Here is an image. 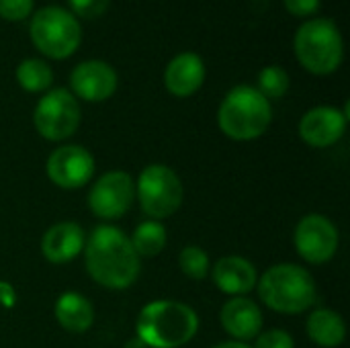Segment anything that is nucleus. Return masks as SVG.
I'll list each match as a JSON object with an SVG mask.
<instances>
[{
  "mask_svg": "<svg viewBox=\"0 0 350 348\" xmlns=\"http://www.w3.org/2000/svg\"><path fill=\"white\" fill-rule=\"evenodd\" d=\"M88 275L107 289H127L139 275V256L115 226H98L84 242Z\"/></svg>",
  "mask_w": 350,
  "mask_h": 348,
  "instance_id": "f257e3e1",
  "label": "nucleus"
},
{
  "mask_svg": "<svg viewBox=\"0 0 350 348\" xmlns=\"http://www.w3.org/2000/svg\"><path fill=\"white\" fill-rule=\"evenodd\" d=\"M199 318L180 302H152L137 318V338L148 348H180L193 340Z\"/></svg>",
  "mask_w": 350,
  "mask_h": 348,
  "instance_id": "f03ea898",
  "label": "nucleus"
},
{
  "mask_svg": "<svg viewBox=\"0 0 350 348\" xmlns=\"http://www.w3.org/2000/svg\"><path fill=\"white\" fill-rule=\"evenodd\" d=\"M256 285L262 304L279 314H301L318 299L314 277L304 267L291 263L271 267Z\"/></svg>",
  "mask_w": 350,
  "mask_h": 348,
  "instance_id": "7ed1b4c3",
  "label": "nucleus"
},
{
  "mask_svg": "<svg viewBox=\"0 0 350 348\" xmlns=\"http://www.w3.org/2000/svg\"><path fill=\"white\" fill-rule=\"evenodd\" d=\"M273 121L271 103L252 86L232 88L217 113L221 131L236 142H250L260 137Z\"/></svg>",
  "mask_w": 350,
  "mask_h": 348,
  "instance_id": "20e7f679",
  "label": "nucleus"
},
{
  "mask_svg": "<svg viewBox=\"0 0 350 348\" xmlns=\"http://www.w3.org/2000/svg\"><path fill=\"white\" fill-rule=\"evenodd\" d=\"M295 55L306 70L318 76L332 74L342 62V37L330 18H314L295 33Z\"/></svg>",
  "mask_w": 350,
  "mask_h": 348,
  "instance_id": "39448f33",
  "label": "nucleus"
},
{
  "mask_svg": "<svg viewBox=\"0 0 350 348\" xmlns=\"http://www.w3.org/2000/svg\"><path fill=\"white\" fill-rule=\"evenodd\" d=\"M31 39L35 47L53 59L72 55L82 39L78 18L62 6H43L33 14Z\"/></svg>",
  "mask_w": 350,
  "mask_h": 348,
  "instance_id": "423d86ee",
  "label": "nucleus"
},
{
  "mask_svg": "<svg viewBox=\"0 0 350 348\" xmlns=\"http://www.w3.org/2000/svg\"><path fill=\"white\" fill-rule=\"evenodd\" d=\"M137 201L150 219H166L183 205L185 189L178 174L164 164H150L137 178Z\"/></svg>",
  "mask_w": 350,
  "mask_h": 348,
  "instance_id": "0eeeda50",
  "label": "nucleus"
},
{
  "mask_svg": "<svg viewBox=\"0 0 350 348\" xmlns=\"http://www.w3.org/2000/svg\"><path fill=\"white\" fill-rule=\"evenodd\" d=\"M80 105L66 88L49 90L35 107L33 123L41 137L49 142L68 139L80 125Z\"/></svg>",
  "mask_w": 350,
  "mask_h": 348,
  "instance_id": "6e6552de",
  "label": "nucleus"
},
{
  "mask_svg": "<svg viewBox=\"0 0 350 348\" xmlns=\"http://www.w3.org/2000/svg\"><path fill=\"white\" fill-rule=\"evenodd\" d=\"M135 201V183L127 172L103 174L88 193V207L100 219L123 217Z\"/></svg>",
  "mask_w": 350,
  "mask_h": 348,
  "instance_id": "1a4fd4ad",
  "label": "nucleus"
},
{
  "mask_svg": "<svg viewBox=\"0 0 350 348\" xmlns=\"http://www.w3.org/2000/svg\"><path fill=\"white\" fill-rule=\"evenodd\" d=\"M295 248L304 260L324 265L338 250V230L328 217L310 213L295 228Z\"/></svg>",
  "mask_w": 350,
  "mask_h": 348,
  "instance_id": "9d476101",
  "label": "nucleus"
},
{
  "mask_svg": "<svg viewBox=\"0 0 350 348\" xmlns=\"http://www.w3.org/2000/svg\"><path fill=\"white\" fill-rule=\"evenodd\" d=\"M94 174V158L82 146H62L47 158V176L59 189H80Z\"/></svg>",
  "mask_w": 350,
  "mask_h": 348,
  "instance_id": "9b49d317",
  "label": "nucleus"
},
{
  "mask_svg": "<svg viewBox=\"0 0 350 348\" xmlns=\"http://www.w3.org/2000/svg\"><path fill=\"white\" fill-rule=\"evenodd\" d=\"M70 86L76 96L88 103H100L117 90V74L107 62L88 59L72 70Z\"/></svg>",
  "mask_w": 350,
  "mask_h": 348,
  "instance_id": "f8f14e48",
  "label": "nucleus"
},
{
  "mask_svg": "<svg viewBox=\"0 0 350 348\" xmlns=\"http://www.w3.org/2000/svg\"><path fill=\"white\" fill-rule=\"evenodd\" d=\"M347 121V111L342 113L334 107H316L304 115L299 123V135L312 148H328L345 135Z\"/></svg>",
  "mask_w": 350,
  "mask_h": 348,
  "instance_id": "ddd939ff",
  "label": "nucleus"
},
{
  "mask_svg": "<svg viewBox=\"0 0 350 348\" xmlns=\"http://www.w3.org/2000/svg\"><path fill=\"white\" fill-rule=\"evenodd\" d=\"M219 320L224 330L238 343L250 340L262 330V312L248 297H232L226 302Z\"/></svg>",
  "mask_w": 350,
  "mask_h": 348,
  "instance_id": "4468645a",
  "label": "nucleus"
},
{
  "mask_svg": "<svg viewBox=\"0 0 350 348\" xmlns=\"http://www.w3.org/2000/svg\"><path fill=\"white\" fill-rule=\"evenodd\" d=\"M84 230L74 222H59L51 226L41 238V252L53 265H64L84 250Z\"/></svg>",
  "mask_w": 350,
  "mask_h": 348,
  "instance_id": "2eb2a0df",
  "label": "nucleus"
},
{
  "mask_svg": "<svg viewBox=\"0 0 350 348\" xmlns=\"http://www.w3.org/2000/svg\"><path fill=\"white\" fill-rule=\"evenodd\" d=\"M203 80H205V64L193 51L178 53L166 66V72H164V84L168 92L180 98L195 94L201 88Z\"/></svg>",
  "mask_w": 350,
  "mask_h": 348,
  "instance_id": "dca6fc26",
  "label": "nucleus"
},
{
  "mask_svg": "<svg viewBox=\"0 0 350 348\" xmlns=\"http://www.w3.org/2000/svg\"><path fill=\"white\" fill-rule=\"evenodd\" d=\"M213 283L219 291L228 295H246L256 287V269L242 256H226L213 265Z\"/></svg>",
  "mask_w": 350,
  "mask_h": 348,
  "instance_id": "f3484780",
  "label": "nucleus"
},
{
  "mask_svg": "<svg viewBox=\"0 0 350 348\" xmlns=\"http://www.w3.org/2000/svg\"><path fill=\"white\" fill-rule=\"evenodd\" d=\"M55 320L64 330L74 332V334H82L94 322L92 304L76 291H66L55 302Z\"/></svg>",
  "mask_w": 350,
  "mask_h": 348,
  "instance_id": "a211bd4d",
  "label": "nucleus"
},
{
  "mask_svg": "<svg viewBox=\"0 0 350 348\" xmlns=\"http://www.w3.org/2000/svg\"><path fill=\"white\" fill-rule=\"evenodd\" d=\"M308 336L324 348L340 347L347 338V324L332 310H314L308 318Z\"/></svg>",
  "mask_w": 350,
  "mask_h": 348,
  "instance_id": "6ab92c4d",
  "label": "nucleus"
},
{
  "mask_svg": "<svg viewBox=\"0 0 350 348\" xmlns=\"http://www.w3.org/2000/svg\"><path fill=\"white\" fill-rule=\"evenodd\" d=\"M129 242L137 256H146V258L158 256L166 246V228L156 219H148L133 230Z\"/></svg>",
  "mask_w": 350,
  "mask_h": 348,
  "instance_id": "aec40b11",
  "label": "nucleus"
},
{
  "mask_svg": "<svg viewBox=\"0 0 350 348\" xmlns=\"http://www.w3.org/2000/svg\"><path fill=\"white\" fill-rule=\"evenodd\" d=\"M16 82L27 92H43V90H47L51 86L53 72L43 59L29 57V59H23L16 66Z\"/></svg>",
  "mask_w": 350,
  "mask_h": 348,
  "instance_id": "412c9836",
  "label": "nucleus"
},
{
  "mask_svg": "<svg viewBox=\"0 0 350 348\" xmlns=\"http://www.w3.org/2000/svg\"><path fill=\"white\" fill-rule=\"evenodd\" d=\"M267 101L269 98H281L289 90V74L279 66L262 68L258 74V88H256Z\"/></svg>",
  "mask_w": 350,
  "mask_h": 348,
  "instance_id": "4be33fe9",
  "label": "nucleus"
},
{
  "mask_svg": "<svg viewBox=\"0 0 350 348\" xmlns=\"http://www.w3.org/2000/svg\"><path fill=\"white\" fill-rule=\"evenodd\" d=\"M178 265L180 271L193 281H203L209 273V256L199 246L183 248L178 254Z\"/></svg>",
  "mask_w": 350,
  "mask_h": 348,
  "instance_id": "5701e85b",
  "label": "nucleus"
},
{
  "mask_svg": "<svg viewBox=\"0 0 350 348\" xmlns=\"http://www.w3.org/2000/svg\"><path fill=\"white\" fill-rule=\"evenodd\" d=\"M254 348H295V343L291 334H287L285 330L273 328V330L258 334Z\"/></svg>",
  "mask_w": 350,
  "mask_h": 348,
  "instance_id": "b1692460",
  "label": "nucleus"
},
{
  "mask_svg": "<svg viewBox=\"0 0 350 348\" xmlns=\"http://www.w3.org/2000/svg\"><path fill=\"white\" fill-rule=\"evenodd\" d=\"M33 0H0V16L6 21H23L31 14Z\"/></svg>",
  "mask_w": 350,
  "mask_h": 348,
  "instance_id": "393cba45",
  "label": "nucleus"
},
{
  "mask_svg": "<svg viewBox=\"0 0 350 348\" xmlns=\"http://www.w3.org/2000/svg\"><path fill=\"white\" fill-rule=\"evenodd\" d=\"M68 2H70L74 14L84 16V18L100 16L109 6V0H68Z\"/></svg>",
  "mask_w": 350,
  "mask_h": 348,
  "instance_id": "a878e982",
  "label": "nucleus"
},
{
  "mask_svg": "<svg viewBox=\"0 0 350 348\" xmlns=\"http://www.w3.org/2000/svg\"><path fill=\"white\" fill-rule=\"evenodd\" d=\"M283 2L287 10L295 16H308L320 8V0H283Z\"/></svg>",
  "mask_w": 350,
  "mask_h": 348,
  "instance_id": "bb28decb",
  "label": "nucleus"
},
{
  "mask_svg": "<svg viewBox=\"0 0 350 348\" xmlns=\"http://www.w3.org/2000/svg\"><path fill=\"white\" fill-rule=\"evenodd\" d=\"M213 348H252V347H248L246 343L230 340V343H221V345H217V347H213Z\"/></svg>",
  "mask_w": 350,
  "mask_h": 348,
  "instance_id": "cd10ccee",
  "label": "nucleus"
},
{
  "mask_svg": "<svg viewBox=\"0 0 350 348\" xmlns=\"http://www.w3.org/2000/svg\"><path fill=\"white\" fill-rule=\"evenodd\" d=\"M125 348H148L139 338H133V340H129L127 345H125Z\"/></svg>",
  "mask_w": 350,
  "mask_h": 348,
  "instance_id": "c85d7f7f",
  "label": "nucleus"
}]
</instances>
